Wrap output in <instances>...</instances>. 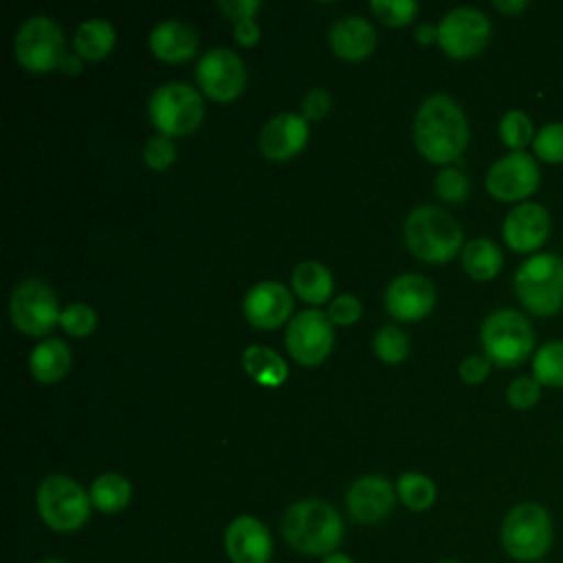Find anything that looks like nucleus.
<instances>
[{
  "instance_id": "1",
  "label": "nucleus",
  "mask_w": 563,
  "mask_h": 563,
  "mask_svg": "<svg viewBox=\"0 0 563 563\" xmlns=\"http://www.w3.org/2000/svg\"><path fill=\"white\" fill-rule=\"evenodd\" d=\"M413 143L429 163L457 161L468 145V121L460 103L442 92L427 97L413 119Z\"/></svg>"
},
{
  "instance_id": "2",
  "label": "nucleus",
  "mask_w": 563,
  "mask_h": 563,
  "mask_svg": "<svg viewBox=\"0 0 563 563\" xmlns=\"http://www.w3.org/2000/svg\"><path fill=\"white\" fill-rule=\"evenodd\" d=\"M343 519L339 510L323 499H301L286 508L282 534L286 543L306 556H328L343 541Z\"/></svg>"
},
{
  "instance_id": "3",
  "label": "nucleus",
  "mask_w": 563,
  "mask_h": 563,
  "mask_svg": "<svg viewBox=\"0 0 563 563\" xmlns=\"http://www.w3.org/2000/svg\"><path fill=\"white\" fill-rule=\"evenodd\" d=\"M499 541L512 561H543L554 543V526L548 508L539 501H521L512 506L501 521Z\"/></svg>"
},
{
  "instance_id": "4",
  "label": "nucleus",
  "mask_w": 563,
  "mask_h": 563,
  "mask_svg": "<svg viewBox=\"0 0 563 563\" xmlns=\"http://www.w3.org/2000/svg\"><path fill=\"white\" fill-rule=\"evenodd\" d=\"M407 249L422 262L444 264L457 255L462 246V229L453 216L440 207H416L402 227Z\"/></svg>"
},
{
  "instance_id": "5",
  "label": "nucleus",
  "mask_w": 563,
  "mask_h": 563,
  "mask_svg": "<svg viewBox=\"0 0 563 563\" xmlns=\"http://www.w3.org/2000/svg\"><path fill=\"white\" fill-rule=\"evenodd\" d=\"M515 292L526 310L550 317L563 306V257L537 253L515 273Z\"/></svg>"
},
{
  "instance_id": "6",
  "label": "nucleus",
  "mask_w": 563,
  "mask_h": 563,
  "mask_svg": "<svg viewBox=\"0 0 563 563\" xmlns=\"http://www.w3.org/2000/svg\"><path fill=\"white\" fill-rule=\"evenodd\" d=\"M40 519L55 532L79 530L90 519V495L68 475H46L35 490Z\"/></svg>"
},
{
  "instance_id": "7",
  "label": "nucleus",
  "mask_w": 563,
  "mask_h": 563,
  "mask_svg": "<svg viewBox=\"0 0 563 563\" xmlns=\"http://www.w3.org/2000/svg\"><path fill=\"white\" fill-rule=\"evenodd\" d=\"M482 347L493 365L517 367L534 347L532 323L512 308H499L482 323Z\"/></svg>"
},
{
  "instance_id": "8",
  "label": "nucleus",
  "mask_w": 563,
  "mask_h": 563,
  "mask_svg": "<svg viewBox=\"0 0 563 563\" xmlns=\"http://www.w3.org/2000/svg\"><path fill=\"white\" fill-rule=\"evenodd\" d=\"M147 114L158 134L185 136L194 132L205 117V103L198 90L183 81H169L158 86L150 101Z\"/></svg>"
},
{
  "instance_id": "9",
  "label": "nucleus",
  "mask_w": 563,
  "mask_h": 563,
  "mask_svg": "<svg viewBox=\"0 0 563 563\" xmlns=\"http://www.w3.org/2000/svg\"><path fill=\"white\" fill-rule=\"evenodd\" d=\"M15 59L29 73H51L59 68L66 51V40L59 24L46 15H33L24 20L13 40Z\"/></svg>"
},
{
  "instance_id": "10",
  "label": "nucleus",
  "mask_w": 563,
  "mask_h": 563,
  "mask_svg": "<svg viewBox=\"0 0 563 563\" xmlns=\"http://www.w3.org/2000/svg\"><path fill=\"white\" fill-rule=\"evenodd\" d=\"M11 323L29 336H44L59 323V306L53 288L42 279H26L11 292Z\"/></svg>"
},
{
  "instance_id": "11",
  "label": "nucleus",
  "mask_w": 563,
  "mask_h": 563,
  "mask_svg": "<svg viewBox=\"0 0 563 563\" xmlns=\"http://www.w3.org/2000/svg\"><path fill=\"white\" fill-rule=\"evenodd\" d=\"M490 20L473 7L451 9L438 24V44L453 59H468L490 40Z\"/></svg>"
},
{
  "instance_id": "12",
  "label": "nucleus",
  "mask_w": 563,
  "mask_h": 563,
  "mask_svg": "<svg viewBox=\"0 0 563 563\" xmlns=\"http://www.w3.org/2000/svg\"><path fill=\"white\" fill-rule=\"evenodd\" d=\"M332 321L317 308L301 310L286 328V350L299 365H319L332 350Z\"/></svg>"
},
{
  "instance_id": "13",
  "label": "nucleus",
  "mask_w": 563,
  "mask_h": 563,
  "mask_svg": "<svg viewBox=\"0 0 563 563\" xmlns=\"http://www.w3.org/2000/svg\"><path fill=\"white\" fill-rule=\"evenodd\" d=\"M196 79L202 92L213 101H231L246 86V66L238 53L218 46L207 51L196 66Z\"/></svg>"
},
{
  "instance_id": "14",
  "label": "nucleus",
  "mask_w": 563,
  "mask_h": 563,
  "mask_svg": "<svg viewBox=\"0 0 563 563\" xmlns=\"http://www.w3.org/2000/svg\"><path fill=\"white\" fill-rule=\"evenodd\" d=\"M539 187V165L526 152L501 156L486 174V191L501 202L528 198Z\"/></svg>"
},
{
  "instance_id": "15",
  "label": "nucleus",
  "mask_w": 563,
  "mask_h": 563,
  "mask_svg": "<svg viewBox=\"0 0 563 563\" xmlns=\"http://www.w3.org/2000/svg\"><path fill=\"white\" fill-rule=\"evenodd\" d=\"M396 488L380 475L358 477L345 493V506L356 523L374 526L387 519L396 504Z\"/></svg>"
},
{
  "instance_id": "16",
  "label": "nucleus",
  "mask_w": 563,
  "mask_h": 563,
  "mask_svg": "<svg viewBox=\"0 0 563 563\" xmlns=\"http://www.w3.org/2000/svg\"><path fill=\"white\" fill-rule=\"evenodd\" d=\"M224 552L231 563H268L273 537L264 521L253 515H240L224 528Z\"/></svg>"
},
{
  "instance_id": "17",
  "label": "nucleus",
  "mask_w": 563,
  "mask_h": 563,
  "mask_svg": "<svg viewBox=\"0 0 563 563\" xmlns=\"http://www.w3.org/2000/svg\"><path fill=\"white\" fill-rule=\"evenodd\" d=\"M385 306L398 321L424 319L435 306V288L422 275H398L385 290Z\"/></svg>"
},
{
  "instance_id": "18",
  "label": "nucleus",
  "mask_w": 563,
  "mask_h": 563,
  "mask_svg": "<svg viewBox=\"0 0 563 563\" xmlns=\"http://www.w3.org/2000/svg\"><path fill=\"white\" fill-rule=\"evenodd\" d=\"M308 121L297 112H279L260 132V152L275 163L290 161L308 143Z\"/></svg>"
},
{
  "instance_id": "19",
  "label": "nucleus",
  "mask_w": 563,
  "mask_h": 563,
  "mask_svg": "<svg viewBox=\"0 0 563 563\" xmlns=\"http://www.w3.org/2000/svg\"><path fill=\"white\" fill-rule=\"evenodd\" d=\"M501 231L515 253H532L550 235V213L539 202H521L508 211Z\"/></svg>"
},
{
  "instance_id": "20",
  "label": "nucleus",
  "mask_w": 563,
  "mask_h": 563,
  "mask_svg": "<svg viewBox=\"0 0 563 563\" xmlns=\"http://www.w3.org/2000/svg\"><path fill=\"white\" fill-rule=\"evenodd\" d=\"M242 312L255 328H279L292 312V295L279 282H260L244 295Z\"/></svg>"
},
{
  "instance_id": "21",
  "label": "nucleus",
  "mask_w": 563,
  "mask_h": 563,
  "mask_svg": "<svg viewBox=\"0 0 563 563\" xmlns=\"http://www.w3.org/2000/svg\"><path fill=\"white\" fill-rule=\"evenodd\" d=\"M330 48L347 62L365 59L376 48V29L361 15H345L330 29Z\"/></svg>"
},
{
  "instance_id": "22",
  "label": "nucleus",
  "mask_w": 563,
  "mask_h": 563,
  "mask_svg": "<svg viewBox=\"0 0 563 563\" xmlns=\"http://www.w3.org/2000/svg\"><path fill=\"white\" fill-rule=\"evenodd\" d=\"M150 48L158 59L167 64H180L194 57L198 48V35L189 24L180 20H165L152 29Z\"/></svg>"
},
{
  "instance_id": "23",
  "label": "nucleus",
  "mask_w": 563,
  "mask_h": 563,
  "mask_svg": "<svg viewBox=\"0 0 563 563\" xmlns=\"http://www.w3.org/2000/svg\"><path fill=\"white\" fill-rule=\"evenodd\" d=\"M70 347L64 339H44L29 356V369L40 383H55L70 369Z\"/></svg>"
},
{
  "instance_id": "24",
  "label": "nucleus",
  "mask_w": 563,
  "mask_h": 563,
  "mask_svg": "<svg viewBox=\"0 0 563 563\" xmlns=\"http://www.w3.org/2000/svg\"><path fill=\"white\" fill-rule=\"evenodd\" d=\"M114 42H117V33L112 24L101 18L81 22L73 35L75 53L88 62H99L108 57L110 51L114 48Z\"/></svg>"
},
{
  "instance_id": "25",
  "label": "nucleus",
  "mask_w": 563,
  "mask_h": 563,
  "mask_svg": "<svg viewBox=\"0 0 563 563\" xmlns=\"http://www.w3.org/2000/svg\"><path fill=\"white\" fill-rule=\"evenodd\" d=\"M295 295L306 303H325L332 297V273L319 262H301L290 277Z\"/></svg>"
},
{
  "instance_id": "26",
  "label": "nucleus",
  "mask_w": 563,
  "mask_h": 563,
  "mask_svg": "<svg viewBox=\"0 0 563 563\" xmlns=\"http://www.w3.org/2000/svg\"><path fill=\"white\" fill-rule=\"evenodd\" d=\"M242 367L255 383L264 387H277L288 376L286 361L266 345H249L242 354Z\"/></svg>"
},
{
  "instance_id": "27",
  "label": "nucleus",
  "mask_w": 563,
  "mask_h": 563,
  "mask_svg": "<svg viewBox=\"0 0 563 563\" xmlns=\"http://www.w3.org/2000/svg\"><path fill=\"white\" fill-rule=\"evenodd\" d=\"M504 264L499 246L488 238H475L462 249V266L475 282L493 279Z\"/></svg>"
},
{
  "instance_id": "28",
  "label": "nucleus",
  "mask_w": 563,
  "mask_h": 563,
  "mask_svg": "<svg viewBox=\"0 0 563 563\" xmlns=\"http://www.w3.org/2000/svg\"><path fill=\"white\" fill-rule=\"evenodd\" d=\"M90 501L97 510L112 515L123 510L132 499V484L119 473H101L90 484Z\"/></svg>"
},
{
  "instance_id": "29",
  "label": "nucleus",
  "mask_w": 563,
  "mask_h": 563,
  "mask_svg": "<svg viewBox=\"0 0 563 563\" xmlns=\"http://www.w3.org/2000/svg\"><path fill=\"white\" fill-rule=\"evenodd\" d=\"M396 495L409 510H429L435 504V484L422 473H402L396 482Z\"/></svg>"
},
{
  "instance_id": "30",
  "label": "nucleus",
  "mask_w": 563,
  "mask_h": 563,
  "mask_svg": "<svg viewBox=\"0 0 563 563\" xmlns=\"http://www.w3.org/2000/svg\"><path fill=\"white\" fill-rule=\"evenodd\" d=\"M532 372L541 385L563 387V341L541 345L534 354Z\"/></svg>"
},
{
  "instance_id": "31",
  "label": "nucleus",
  "mask_w": 563,
  "mask_h": 563,
  "mask_svg": "<svg viewBox=\"0 0 563 563\" xmlns=\"http://www.w3.org/2000/svg\"><path fill=\"white\" fill-rule=\"evenodd\" d=\"M499 139L504 145H508L512 152H523V147L534 141V128L526 112L510 110L499 121Z\"/></svg>"
},
{
  "instance_id": "32",
  "label": "nucleus",
  "mask_w": 563,
  "mask_h": 563,
  "mask_svg": "<svg viewBox=\"0 0 563 563\" xmlns=\"http://www.w3.org/2000/svg\"><path fill=\"white\" fill-rule=\"evenodd\" d=\"M374 352L385 363H400L409 354V341L396 325H383L374 334Z\"/></svg>"
},
{
  "instance_id": "33",
  "label": "nucleus",
  "mask_w": 563,
  "mask_h": 563,
  "mask_svg": "<svg viewBox=\"0 0 563 563\" xmlns=\"http://www.w3.org/2000/svg\"><path fill=\"white\" fill-rule=\"evenodd\" d=\"M372 13L387 26H405L418 13V2L413 0H372Z\"/></svg>"
},
{
  "instance_id": "34",
  "label": "nucleus",
  "mask_w": 563,
  "mask_h": 563,
  "mask_svg": "<svg viewBox=\"0 0 563 563\" xmlns=\"http://www.w3.org/2000/svg\"><path fill=\"white\" fill-rule=\"evenodd\" d=\"M537 158L545 163H563V121L543 125L532 141Z\"/></svg>"
},
{
  "instance_id": "35",
  "label": "nucleus",
  "mask_w": 563,
  "mask_h": 563,
  "mask_svg": "<svg viewBox=\"0 0 563 563\" xmlns=\"http://www.w3.org/2000/svg\"><path fill=\"white\" fill-rule=\"evenodd\" d=\"M59 325L64 328L66 334L75 339L88 336L97 328V312L86 303H70L68 308L62 310Z\"/></svg>"
},
{
  "instance_id": "36",
  "label": "nucleus",
  "mask_w": 563,
  "mask_h": 563,
  "mask_svg": "<svg viewBox=\"0 0 563 563\" xmlns=\"http://www.w3.org/2000/svg\"><path fill=\"white\" fill-rule=\"evenodd\" d=\"M433 189L444 202H462L468 196V178L455 167H444L435 174Z\"/></svg>"
},
{
  "instance_id": "37",
  "label": "nucleus",
  "mask_w": 563,
  "mask_h": 563,
  "mask_svg": "<svg viewBox=\"0 0 563 563\" xmlns=\"http://www.w3.org/2000/svg\"><path fill=\"white\" fill-rule=\"evenodd\" d=\"M506 398L515 409H530L541 398V383L534 376H519L508 385Z\"/></svg>"
},
{
  "instance_id": "38",
  "label": "nucleus",
  "mask_w": 563,
  "mask_h": 563,
  "mask_svg": "<svg viewBox=\"0 0 563 563\" xmlns=\"http://www.w3.org/2000/svg\"><path fill=\"white\" fill-rule=\"evenodd\" d=\"M143 161L152 169H167L176 161V145H174V141L169 136H165V134L150 136L145 147H143Z\"/></svg>"
},
{
  "instance_id": "39",
  "label": "nucleus",
  "mask_w": 563,
  "mask_h": 563,
  "mask_svg": "<svg viewBox=\"0 0 563 563\" xmlns=\"http://www.w3.org/2000/svg\"><path fill=\"white\" fill-rule=\"evenodd\" d=\"M361 312H363V306L354 295H339L330 301V308H328V317L336 325L356 323L361 319Z\"/></svg>"
},
{
  "instance_id": "40",
  "label": "nucleus",
  "mask_w": 563,
  "mask_h": 563,
  "mask_svg": "<svg viewBox=\"0 0 563 563\" xmlns=\"http://www.w3.org/2000/svg\"><path fill=\"white\" fill-rule=\"evenodd\" d=\"M330 106H332L330 92L323 90V88H312V90L303 97V101H301L303 119H306V121L323 119V117L330 112Z\"/></svg>"
},
{
  "instance_id": "41",
  "label": "nucleus",
  "mask_w": 563,
  "mask_h": 563,
  "mask_svg": "<svg viewBox=\"0 0 563 563\" xmlns=\"http://www.w3.org/2000/svg\"><path fill=\"white\" fill-rule=\"evenodd\" d=\"M490 372V361L486 356H479V354H473V356H466L462 363H460V376L464 383L468 385H477L482 383Z\"/></svg>"
},
{
  "instance_id": "42",
  "label": "nucleus",
  "mask_w": 563,
  "mask_h": 563,
  "mask_svg": "<svg viewBox=\"0 0 563 563\" xmlns=\"http://www.w3.org/2000/svg\"><path fill=\"white\" fill-rule=\"evenodd\" d=\"M220 11L229 18V20H249L255 15V11L260 9L257 0H220L218 2Z\"/></svg>"
},
{
  "instance_id": "43",
  "label": "nucleus",
  "mask_w": 563,
  "mask_h": 563,
  "mask_svg": "<svg viewBox=\"0 0 563 563\" xmlns=\"http://www.w3.org/2000/svg\"><path fill=\"white\" fill-rule=\"evenodd\" d=\"M233 35H235L238 44H242V46H253V44L260 42V26L255 24L253 18L240 20V22H235Z\"/></svg>"
},
{
  "instance_id": "44",
  "label": "nucleus",
  "mask_w": 563,
  "mask_h": 563,
  "mask_svg": "<svg viewBox=\"0 0 563 563\" xmlns=\"http://www.w3.org/2000/svg\"><path fill=\"white\" fill-rule=\"evenodd\" d=\"M81 64H84V59L77 53H66L62 57V62H59V70L64 75H79L81 73Z\"/></svg>"
},
{
  "instance_id": "45",
  "label": "nucleus",
  "mask_w": 563,
  "mask_h": 563,
  "mask_svg": "<svg viewBox=\"0 0 563 563\" xmlns=\"http://www.w3.org/2000/svg\"><path fill=\"white\" fill-rule=\"evenodd\" d=\"M493 4H495L497 11H501L506 15H515V13H521L528 7V0H495Z\"/></svg>"
},
{
  "instance_id": "46",
  "label": "nucleus",
  "mask_w": 563,
  "mask_h": 563,
  "mask_svg": "<svg viewBox=\"0 0 563 563\" xmlns=\"http://www.w3.org/2000/svg\"><path fill=\"white\" fill-rule=\"evenodd\" d=\"M416 40L420 42V44H431V42H438V26H433V24H420L418 29H416Z\"/></svg>"
},
{
  "instance_id": "47",
  "label": "nucleus",
  "mask_w": 563,
  "mask_h": 563,
  "mask_svg": "<svg viewBox=\"0 0 563 563\" xmlns=\"http://www.w3.org/2000/svg\"><path fill=\"white\" fill-rule=\"evenodd\" d=\"M321 563H356L354 559H350L347 554H343V552H332V554H328V556H323V561Z\"/></svg>"
},
{
  "instance_id": "48",
  "label": "nucleus",
  "mask_w": 563,
  "mask_h": 563,
  "mask_svg": "<svg viewBox=\"0 0 563 563\" xmlns=\"http://www.w3.org/2000/svg\"><path fill=\"white\" fill-rule=\"evenodd\" d=\"M40 563H64V561H57V559H46V561H40Z\"/></svg>"
},
{
  "instance_id": "49",
  "label": "nucleus",
  "mask_w": 563,
  "mask_h": 563,
  "mask_svg": "<svg viewBox=\"0 0 563 563\" xmlns=\"http://www.w3.org/2000/svg\"><path fill=\"white\" fill-rule=\"evenodd\" d=\"M438 563H460V561H438Z\"/></svg>"
},
{
  "instance_id": "50",
  "label": "nucleus",
  "mask_w": 563,
  "mask_h": 563,
  "mask_svg": "<svg viewBox=\"0 0 563 563\" xmlns=\"http://www.w3.org/2000/svg\"><path fill=\"white\" fill-rule=\"evenodd\" d=\"M539 563H545V561H539Z\"/></svg>"
}]
</instances>
